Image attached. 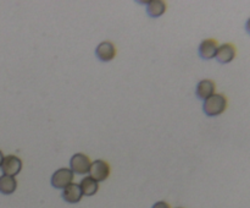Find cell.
Listing matches in <instances>:
<instances>
[{
  "instance_id": "5",
  "label": "cell",
  "mask_w": 250,
  "mask_h": 208,
  "mask_svg": "<svg viewBox=\"0 0 250 208\" xmlns=\"http://www.w3.org/2000/svg\"><path fill=\"white\" fill-rule=\"evenodd\" d=\"M0 168H1V171L4 173V175L16 176L22 169V161L17 156L9 154V156L4 157Z\"/></svg>"
},
{
  "instance_id": "1",
  "label": "cell",
  "mask_w": 250,
  "mask_h": 208,
  "mask_svg": "<svg viewBox=\"0 0 250 208\" xmlns=\"http://www.w3.org/2000/svg\"><path fill=\"white\" fill-rule=\"evenodd\" d=\"M227 108V98L221 93H214L211 97L204 100L203 110L209 116H216L222 114Z\"/></svg>"
},
{
  "instance_id": "15",
  "label": "cell",
  "mask_w": 250,
  "mask_h": 208,
  "mask_svg": "<svg viewBox=\"0 0 250 208\" xmlns=\"http://www.w3.org/2000/svg\"><path fill=\"white\" fill-rule=\"evenodd\" d=\"M246 29H247V32H248V33L250 34V19H248V21H247V23H246Z\"/></svg>"
},
{
  "instance_id": "17",
  "label": "cell",
  "mask_w": 250,
  "mask_h": 208,
  "mask_svg": "<svg viewBox=\"0 0 250 208\" xmlns=\"http://www.w3.org/2000/svg\"><path fill=\"white\" fill-rule=\"evenodd\" d=\"M177 208H182V207H177Z\"/></svg>"
},
{
  "instance_id": "6",
  "label": "cell",
  "mask_w": 250,
  "mask_h": 208,
  "mask_svg": "<svg viewBox=\"0 0 250 208\" xmlns=\"http://www.w3.org/2000/svg\"><path fill=\"white\" fill-rule=\"evenodd\" d=\"M236 46H233L232 43H225L219 46L216 51V56L215 58L217 59L220 64H229L236 58Z\"/></svg>"
},
{
  "instance_id": "14",
  "label": "cell",
  "mask_w": 250,
  "mask_h": 208,
  "mask_svg": "<svg viewBox=\"0 0 250 208\" xmlns=\"http://www.w3.org/2000/svg\"><path fill=\"white\" fill-rule=\"evenodd\" d=\"M151 208H171V207L167 202H165V201H159V202L154 203Z\"/></svg>"
},
{
  "instance_id": "7",
  "label": "cell",
  "mask_w": 250,
  "mask_h": 208,
  "mask_svg": "<svg viewBox=\"0 0 250 208\" xmlns=\"http://www.w3.org/2000/svg\"><path fill=\"white\" fill-rule=\"evenodd\" d=\"M95 55L98 56V59L102 61H110L115 58L116 55V48H115V44L111 42H102L99 43V46L95 49Z\"/></svg>"
},
{
  "instance_id": "10",
  "label": "cell",
  "mask_w": 250,
  "mask_h": 208,
  "mask_svg": "<svg viewBox=\"0 0 250 208\" xmlns=\"http://www.w3.org/2000/svg\"><path fill=\"white\" fill-rule=\"evenodd\" d=\"M215 93V83L211 80H202L197 85V90H195V94L199 99H208L211 97Z\"/></svg>"
},
{
  "instance_id": "3",
  "label": "cell",
  "mask_w": 250,
  "mask_h": 208,
  "mask_svg": "<svg viewBox=\"0 0 250 208\" xmlns=\"http://www.w3.org/2000/svg\"><path fill=\"white\" fill-rule=\"evenodd\" d=\"M73 175L72 170L68 168H60L53 174L51 176V185L55 188H65L66 186H68L70 184H72L73 181Z\"/></svg>"
},
{
  "instance_id": "13",
  "label": "cell",
  "mask_w": 250,
  "mask_h": 208,
  "mask_svg": "<svg viewBox=\"0 0 250 208\" xmlns=\"http://www.w3.org/2000/svg\"><path fill=\"white\" fill-rule=\"evenodd\" d=\"M81 190L84 196H93L98 192V188H99V183L95 181L94 179H92L90 176H85L82 179L80 184Z\"/></svg>"
},
{
  "instance_id": "2",
  "label": "cell",
  "mask_w": 250,
  "mask_h": 208,
  "mask_svg": "<svg viewBox=\"0 0 250 208\" xmlns=\"http://www.w3.org/2000/svg\"><path fill=\"white\" fill-rule=\"evenodd\" d=\"M89 176L94 179L95 181H104L109 178L110 175V165L107 162L102 161V159H97V161L92 162L89 168Z\"/></svg>"
},
{
  "instance_id": "9",
  "label": "cell",
  "mask_w": 250,
  "mask_h": 208,
  "mask_svg": "<svg viewBox=\"0 0 250 208\" xmlns=\"http://www.w3.org/2000/svg\"><path fill=\"white\" fill-rule=\"evenodd\" d=\"M83 193L81 190V186L78 184H70L62 190V198L68 203H77L82 198Z\"/></svg>"
},
{
  "instance_id": "16",
  "label": "cell",
  "mask_w": 250,
  "mask_h": 208,
  "mask_svg": "<svg viewBox=\"0 0 250 208\" xmlns=\"http://www.w3.org/2000/svg\"><path fill=\"white\" fill-rule=\"evenodd\" d=\"M2 159H4V154H2V152L0 151V166H1V163H2Z\"/></svg>"
},
{
  "instance_id": "8",
  "label": "cell",
  "mask_w": 250,
  "mask_h": 208,
  "mask_svg": "<svg viewBox=\"0 0 250 208\" xmlns=\"http://www.w3.org/2000/svg\"><path fill=\"white\" fill-rule=\"evenodd\" d=\"M217 48H219V43L217 41L212 38L204 39V41L200 43L199 46V55L200 58L205 59V60H209L216 56Z\"/></svg>"
},
{
  "instance_id": "11",
  "label": "cell",
  "mask_w": 250,
  "mask_h": 208,
  "mask_svg": "<svg viewBox=\"0 0 250 208\" xmlns=\"http://www.w3.org/2000/svg\"><path fill=\"white\" fill-rule=\"evenodd\" d=\"M17 188V181L15 176L4 175L0 176V192L2 195H11Z\"/></svg>"
},
{
  "instance_id": "4",
  "label": "cell",
  "mask_w": 250,
  "mask_h": 208,
  "mask_svg": "<svg viewBox=\"0 0 250 208\" xmlns=\"http://www.w3.org/2000/svg\"><path fill=\"white\" fill-rule=\"evenodd\" d=\"M90 162L89 157L85 156L84 153H76L71 157V161H70V166H71V170H72L73 174H85L89 171L90 168Z\"/></svg>"
},
{
  "instance_id": "12",
  "label": "cell",
  "mask_w": 250,
  "mask_h": 208,
  "mask_svg": "<svg viewBox=\"0 0 250 208\" xmlns=\"http://www.w3.org/2000/svg\"><path fill=\"white\" fill-rule=\"evenodd\" d=\"M146 12L150 17H159L166 11V2L163 0H151V1H146Z\"/></svg>"
}]
</instances>
